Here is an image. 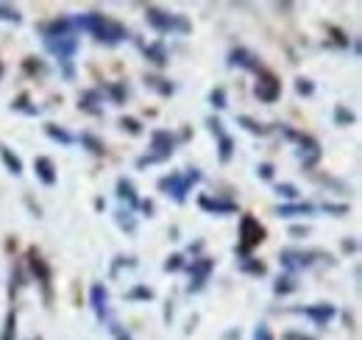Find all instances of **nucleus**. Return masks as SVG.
I'll list each match as a JSON object with an SVG mask.
<instances>
[{
    "instance_id": "f257e3e1",
    "label": "nucleus",
    "mask_w": 362,
    "mask_h": 340,
    "mask_svg": "<svg viewBox=\"0 0 362 340\" xmlns=\"http://www.w3.org/2000/svg\"><path fill=\"white\" fill-rule=\"evenodd\" d=\"M76 26H78V28H84V31H90V34H95L98 40H106V42H120V40H126V37H129L123 26H117V23L106 20L103 14H84V17H78V20H76Z\"/></svg>"
},
{
    "instance_id": "f03ea898",
    "label": "nucleus",
    "mask_w": 362,
    "mask_h": 340,
    "mask_svg": "<svg viewBox=\"0 0 362 340\" xmlns=\"http://www.w3.org/2000/svg\"><path fill=\"white\" fill-rule=\"evenodd\" d=\"M148 23L159 31V34H173V31H179V34H187L189 31V23L179 17V14H165V11H159V8H148Z\"/></svg>"
},
{
    "instance_id": "7ed1b4c3",
    "label": "nucleus",
    "mask_w": 362,
    "mask_h": 340,
    "mask_svg": "<svg viewBox=\"0 0 362 340\" xmlns=\"http://www.w3.org/2000/svg\"><path fill=\"white\" fill-rule=\"evenodd\" d=\"M198 178H201V173H198V170H189V173H184V176H176V173H173L170 178H162V181H159V187H162V190H170L176 201H184V193H187V190H189V184H192V181H198ZM170 193H168V196H170Z\"/></svg>"
},
{
    "instance_id": "20e7f679",
    "label": "nucleus",
    "mask_w": 362,
    "mask_h": 340,
    "mask_svg": "<svg viewBox=\"0 0 362 340\" xmlns=\"http://www.w3.org/2000/svg\"><path fill=\"white\" fill-rule=\"evenodd\" d=\"M240 232H243V249H240V251H248V249H254V246H259V243L265 240V229H262L259 220H254V217H243Z\"/></svg>"
},
{
    "instance_id": "39448f33",
    "label": "nucleus",
    "mask_w": 362,
    "mask_h": 340,
    "mask_svg": "<svg viewBox=\"0 0 362 340\" xmlns=\"http://www.w3.org/2000/svg\"><path fill=\"white\" fill-rule=\"evenodd\" d=\"M47 50L50 53H56L59 59H67V56H73L76 53V47H78V42H76V37H59V42H53V40H45Z\"/></svg>"
},
{
    "instance_id": "423d86ee",
    "label": "nucleus",
    "mask_w": 362,
    "mask_h": 340,
    "mask_svg": "<svg viewBox=\"0 0 362 340\" xmlns=\"http://www.w3.org/2000/svg\"><path fill=\"white\" fill-rule=\"evenodd\" d=\"M279 92H281V84H279L273 76H262V81L257 84V95H259L265 103H273V101L279 98Z\"/></svg>"
},
{
    "instance_id": "0eeeda50",
    "label": "nucleus",
    "mask_w": 362,
    "mask_h": 340,
    "mask_svg": "<svg viewBox=\"0 0 362 340\" xmlns=\"http://www.w3.org/2000/svg\"><path fill=\"white\" fill-rule=\"evenodd\" d=\"M34 170H37V176L42 178V184H56V173H53V162L47 159V157H40L37 162H34Z\"/></svg>"
},
{
    "instance_id": "6e6552de",
    "label": "nucleus",
    "mask_w": 362,
    "mask_h": 340,
    "mask_svg": "<svg viewBox=\"0 0 362 340\" xmlns=\"http://www.w3.org/2000/svg\"><path fill=\"white\" fill-rule=\"evenodd\" d=\"M153 148L159 151V157L173 154V137H170L168 131H156V134H153Z\"/></svg>"
},
{
    "instance_id": "1a4fd4ad",
    "label": "nucleus",
    "mask_w": 362,
    "mask_h": 340,
    "mask_svg": "<svg viewBox=\"0 0 362 340\" xmlns=\"http://www.w3.org/2000/svg\"><path fill=\"white\" fill-rule=\"evenodd\" d=\"M212 271V259H201V262H192V268H189V273H195V285H192V290H198L201 285H204V279H206V273Z\"/></svg>"
},
{
    "instance_id": "9d476101",
    "label": "nucleus",
    "mask_w": 362,
    "mask_h": 340,
    "mask_svg": "<svg viewBox=\"0 0 362 340\" xmlns=\"http://www.w3.org/2000/svg\"><path fill=\"white\" fill-rule=\"evenodd\" d=\"M106 288L103 285H95L92 288V307H95V312H98V318H103L106 315Z\"/></svg>"
},
{
    "instance_id": "9b49d317",
    "label": "nucleus",
    "mask_w": 362,
    "mask_h": 340,
    "mask_svg": "<svg viewBox=\"0 0 362 340\" xmlns=\"http://www.w3.org/2000/svg\"><path fill=\"white\" fill-rule=\"evenodd\" d=\"M304 312H307V315H313L317 324H326V321L334 315V307H332V304H320V307H307Z\"/></svg>"
},
{
    "instance_id": "f8f14e48",
    "label": "nucleus",
    "mask_w": 362,
    "mask_h": 340,
    "mask_svg": "<svg viewBox=\"0 0 362 340\" xmlns=\"http://www.w3.org/2000/svg\"><path fill=\"white\" fill-rule=\"evenodd\" d=\"M276 212H279V215H284V217H296V215H307V212H313V207H310V204H293V207H279Z\"/></svg>"
},
{
    "instance_id": "ddd939ff",
    "label": "nucleus",
    "mask_w": 362,
    "mask_h": 340,
    "mask_svg": "<svg viewBox=\"0 0 362 340\" xmlns=\"http://www.w3.org/2000/svg\"><path fill=\"white\" fill-rule=\"evenodd\" d=\"M284 265L290 268V271H296V268H304V265H310V259L304 254H293V251H287L284 254Z\"/></svg>"
},
{
    "instance_id": "4468645a",
    "label": "nucleus",
    "mask_w": 362,
    "mask_h": 340,
    "mask_svg": "<svg viewBox=\"0 0 362 340\" xmlns=\"http://www.w3.org/2000/svg\"><path fill=\"white\" fill-rule=\"evenodd\" d=\"M0 154H3V162L8 165V170H11L14 176H20V173H23V162H20L17 157H11V151H6V148H3Z\"/></svg>"
},
{
    "instance_id": "2eb2a0df",
    "label": "nucleus",
    "mask_w": 362,
    "mask_h": 340,
    "mask_svg": "<svg viewBox=\"0 0 362 340\" xmlns=\"http://www.w3.org/2000/svg\"><path fill=\"white\" fill-rule=\"evenodd\" d=\"M14 332H17V315L8 312L6 315V327H3V338L0 340H14Z\"/></svg>"
},
{
    "instance_id": "dca6fc26",
    "label": "nucleus",
    "mask_w": 362,
    "mask_h": 340,
    "mask_svg": "<svg viewBox=\"0 0 362 340\" xmlns=\"http://www.w3.org/2000/svg\"><path fill=\"white\" fill-rule=\"evenodd\" d=\"M31 265H34V273H40V279H42V282H47V279H50V271H47V265L37 254H31Z\"/></svg>"
},
{
    "instance_id": "f3484780",
    "label": "nucleus",
    "mask_w": 362,
    "mask_h": 340,
    "mask_svg": "<svg viewBox=\"0 0 362 340\" xmlns=\"http://www.w3.org/2000/svg\"><path fill=\"white\" fill-rule=\"evenodd\" d=\"M201 207H204V210H215V212H234V207H231V204H221V201H206V198L201 201Z\"/></svg>"
},
{
    "instance_id": "a211bd4d",
    "label": "nucleus",
    "mask_w": 362,
    "mask_h": 340,
    "mask_svg": "<svg viewBox=\"0 0 362 340\" xmlns=\"http://www.w3.org/2000/svg\"><path fill=\"white\" fill-rule=\"evenodd\" d=\"M0 20H8V23H20L23 17H20V11H17V8H11V6H0Z\"/></svg>"
},
{
    "instance_id": "6ab92c4d",
    "label": "nucleus",
    "mask_w": 362,
    "mask_h": 340,
    "mask_svg": "<svg viewBox=\"0 0 362 340\" xmlns=\"http://www.w3.org/2000/svg\"><path fill=\"white\" fill-rule=\"evenodd\" d=\"M117 190H120V196H123V198H129L132 204H136L134 187H132V181H123V178H120V181H117Z\"/></svg>"
},
{
    "instance_id": "aec40b11",
    "label": "nucleus",
    "mask_w": 362,
    "mask_h": 340,
    "mask_svg": "<svg viewBox=\"0 0 362 340\" xmlns=\"http://www.w3.org/2000/svg\"><path fill=\"white\" fill-rule=\"evenodd\" d=\"M47 134H50L53 140H62L64 145H70V142H73V137H70L67 131H59V128H56V126H47Z\"/></svg>"
},
{
    "instance_id": "412c9836",
    "label": "nucleus",
    "mask_w": 362,
    "mask_h": 340,
    "mask_svg": "<svg viewBox=\"0 0 362 340\" xmlns=\"http://www.w3.org/2000/svg\"><path fill=\"white\" fill-rule=\"evenodd\" d=\"M276 193H279V196H284V198H298V190H296L293 184H279V187H276Z\"/></svg>"
},
{
    "instance_id": "4be33fe9",
    "label": "nucleus",
    "mask_w": 362,
    "mask_h": 340,
    "mask_svg": "<svg viewBox=\"0 0 362 340\" xmlns=\"http://www.w3.org/2000/svg\"><path fill=\"white\" fill-rule=\"evenodd\" d=\"M228 157H231V140L223 134L221 137V162H228Z\"/></svg>"
},
{
    "instance_id": "5701e85b",
    "label": "nucleus",
    "mask_w": 362,
    "mask_h": 340,
    "mask_svg": "<svg viewBox=\"0 0 362 340\" xmlns=\"http://www.w3.org/2000/svg\"><path fill=\"white\" fill-rule=\"evenodd\" d=\"M209 98H212V106H218V109H223V106H226V92H223V89H215Z\"/></svg>"
},
{
    "instance_id": "b1692460",
    "label": "nucleus",
    "mask_w": 362,
    "mask_h": 340,
    "mask_svg": "<svg viewBox=\"0 0 362 340\" xmlns=\"http://www.w3.org/2000/svg\"><path fill=\"white\" fill-rule=\"evenodd\" d=\"M148 53L153 56V62H156V64H165V62H168V59H165V50H162L159 45H153V47H148Z\"/></svg>"
},
{
    "instance_id": "393cba45",
    "label": "nucleus",
    "mask_w": 362,
    "mask_h": 340,
    "mask_svg": "<svg viewBox=\"0 0 362 340\" xmlns=\"http://www.w3.org/2000/svg\"><path fill=\"white\" fill-rule=\"evenodd\" d=\"M254 340H273L271 332H268V327H259V329L254 332Z\"/></svg>"
},
{
    "instance_id": "a878e982",
    "label": "nucleus",
    "mask_w": 362,
    "mask_h": 340,
    "mask_svg": "<svg viewBox=\"0 0 362 340\" xmlns=\"http://www.w3.org/2000/svg\"><path fill=\"white\" fill-rule=\"evenodd\" d=\"M240 123H245V128H248V131H259V134L265 131V128L257 126V123H254V120H248V118H240Z\"/></svg>"
},
{
    "instance_id": "bb28decb",
    "label": "nucleus",
    "mask_w": 362,
    "mask_h": 340,
    "mask_svg": "<svg viewBox=\"0 0 362 340\" xmlns=\"http://www.w3.org/2000/svg\"><path fill=\"white\" fill-rule=\"evenodd\" d=\"M298 92H301V95H304V92L310 95V92H313V84H310L307 79H298Z\"/></svg>"
},
{
    "instance_id": "cd10ccee",
    "label": "nucleus",
    "mask_w": 362,
    "mask_h": 340,
    "mask_svg": "<svg viewBox=\"0 0 362 340\" xmlns=\"http://www.w3.org/2000/svg\"><path fill=\"white\" fill-rule=\"evenodd\" d=\"M129 126V131H132V134H139V123H136V120H123V128Z\"/></svg>"
},
{
    "instance_id": "c85d7f7f",
    "label": "nucleus",
    "mask_w": 362,
    "mask_h": 340,
    "mask_svg": "<svg viewBox=\"0 0 362 340\" xmlns=\"http://www.w3.org/2000/svg\"><path fill=\"white\" fill-rule=\"evenodd\" d=\"M181 256H170V262H168V265H165V268H168V271H176V268H181V262H179Z\"/></svg>"
},
{
    "instance_id": "c756f323",
    "label": "nucleus",
    "mask_w": 362,
    "mask_h": 340,
    "mask_svg": "<svg viewBox=\"0 0 362 340\" xmlns=\"http://www.w3.org/2000/svg\"><path fill=\"white\" fill-rule=\"evenodd\" d=\"M259 176H262V178H271L273 168H271V165H259Z\"/></svg>"
},
{
    "instance_id": "7c9ffc66",
    "label": "nucleus",
    "mask_w": 362,
    "mask_h": 340,
    "mask_svg": "<svg viewBox=\"0 0 362 340\" xmlns=\"http://www.w3.org/2000/svg\"><path fill=\"white\" fill-rule=\"evenodd\" d=\"M337 120H349V123H351L354 118H351V115H346V109H337Z\"/></svg>"
},
{
    "instance_id": "2f4dec72",
    "label": "nucleus",
    "mask_w": 362,
    "mask_h": 340,
    "mask_svg": "<svg viewBox=\"0 0 362 340\" xmlns=\"http://www.w3.org/2000/svg\"><path fill=\"white\" fill-rule=\"evenodd\" d=\"M120 340H129V338H120Z\"/></svg>"
}]
</instances>
